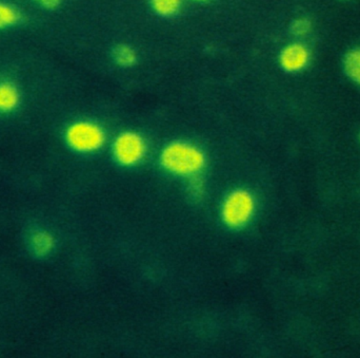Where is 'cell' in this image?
<instances>
[{"label":"cell","instance_id":"11","mask_svg":"<svg viewBox=\"0 0 360 358\" xmlns=\"http://www.w3.org/2000/svg\"><path fill=\"white\" fill-rule=\"evenodd\" d=\"M309 30V23L304 19H298L295 23L292 25V31H293L294 34L296 35H304L308 32Z\"/></svg>","mask_w":360,"mask_h":358},{"label":"cell","instance_id":"8","mask_svg":"<svg viewBox=\"0 0 360 358\" xmlns=\"http://www.w3.org/2000/svg\"><path fill=\"white\" fill-rule=\"evenodd\" d=\"M152 8L162 17H172L179 12L181 0H150Z\"/></svg>","mask_w":360,"mask_h":358},{"label":"cell","instance_id":"12","mask_svg":"<svg viewBox=\"0 0 360 358\" xmlns=\"http://www.w3.org/2000/svg\"><path fill=\"white\" fill-rule=\"evenodd\" d=\"M39 4L46 8H55L61 4L63 0H38Z\"/></svg>","mask_w":360,"mask_h":358},{"label":"cell","instance_id":"2","mask_svg":"<svg viewBox=\"0 0 360 358\" xmlns=\"http://www.w3.org/2000/svg\"><path fill=\"white\" fill-rule=\"evenodd\" d=\"M68 144L78 152H93L99 149L105 141L103 129L88 121L73 123L65 133Z\"/></svg>","mask_w":360,"mask_h":358},{"label":"cell","instance_id":"5","mask_svg":"<svg viewBox=\"0 0 360 358\" xmlns=\"http://www.w3.org/2000/svg\"><path fill=\"white\" fill-rule=\"evenodd\" d=\"M21 93L17 85L8 78H0V113H11L19 107Z\"/></svg>","mask_w":360,"mask_h":358},{"label":"cell","instance_id":"6","mask_svg":"<svg viewBox=\"0 0 360 358\" xmlns=\"http://www.w3.org/2000/svg\"><path fill=\"white\" fill-rule=\"evenodd\" d=\"M306 61V50L297 44L288 47L281 53V66L288 71H297L300 68L304 67Z\"/></svg>","mask_w":360,"mask_h":358},{"label":"cell","instance_id":"10","mask_svg":"<svg viewBox=\"0 0 360 358\" xmlns=\"http://www.w3.org/2000/svg\"><path fill=\"white\" fill-rule=\"evenodd\" d=\"M345 68L349 76L360 84V51H352L347 55Z\"/></svg>","mask_w":360,"mask_h":358},{"label":"cell","instance_id":"1","mask_svg":"<svg viewBox=\"0 0 360 358\" xmlns=\"http://www.w3.org/2000/svg\"><path fill=\"white\" fill-rule=\"evenodd\" d=\"M160 161L166 171L179 175H196L205 166V156L201 150L184 142L167 146Z\"/></svg>","mask_w":360,"mask_h":358},{"label":"cell","instance_id":"9","mask_svg":"<svg viewBox=\"0 0 360 358\" xmlns=\"http://www.w3.org/2000/svg\"><path fill=\"white\" fill-rule=\"evenodd\" d=\"M20 20V13L11 4L0 2V30L14 27Z\"/></svg>","mask_w":360,"mask_h":358},{"label":"cell","instance_id":"3","mask_svg":"<svg viewBox=\"0 0 360 358\" xmlns=\"http://www.w3.org/2000/svg\"><path fill=\"white\" fill-rule=\"evenodd\" d=\"M253 209L254 201L251 195L245 190H236L224 201L222 214L229 226L238 228L249 221Z\"/></svg>","mask_w":360,"mask_h":358},{"label":"cell","instance_id":"4","mask_svg":"<svg viewBox=\"0 0 360 358\" xmlns=\"http://www.w3.org/2000/svg\"><path fill=\"white\" fill-rule=\"evenodd\" d=\"M145 141L134 132H124L116 139L114 156L124 166H132L143 160L145 156Z\"/></svg>","mask_w":360,"mask_h":358},{"label":"cell","instance_id":"13","mask_svg":"<svg viewBox=\"0 0 360 358\" xmlns=\"http://www.w3.org/2000/svg\"><path fill=\"white\" fill-rule=\"evenodd\" d=\"M195 1H200V2H202V1H207V0H195Z\"/></svg>","mask_w":360,"mask_h":358},{"label":"cell","instance_id":"7","mask_svg":"<svg viewBox=\"0 0 360 358\" xmlns=\"http://www.w3.org/2000/svg\"><path fill=\"white\" fill-rule=\"evenodd\" d=\"M112 56H113V61L120 67H131L137 61V55L134 49L132 47L127 46V44L116 46L113 49Z\"/></svg>","mask_w":360,"mask_h":358}]
</instances>
